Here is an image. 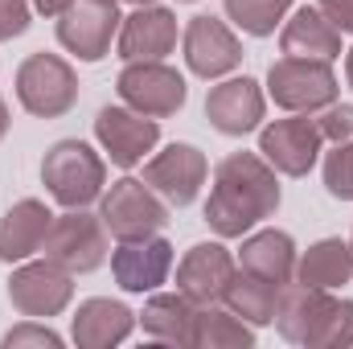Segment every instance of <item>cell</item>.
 <instances>
[{"label":"cell","mask_w":353,"mask_h":349,"mask_svg":"<svg viewBox=\"0 0 353 349\" xmlns=\"http://www.w3.org/2000/svg\"><path fill=\"white\" fill-rule=\"evenodd\" d=\"M279 210V177L259 152H230L214 169L205 222L218 239H243Z\"/></svg>","instance_id":"cell-1"},{"label":"cell","mask_w":353,"mask_h":349,"mask_svg":"<svg viewBox=\"0 0 353 349\" xmlns=\"http://www.w3.org/2000/svg\"><path fill=\"white\" fill-rule=\"evenodd\" d=\"M41 185L46 193L66 206V210H83L94 197H103V185H107V165L103 157L83 144V140H58L46 161H41Z\"/></svg>","instance_id":"cell-2"},{"label":"cell","mask_w":353,"mask_h":349,"mask_svg":"<svg viewBox=\"0 0 353 349\" xmlns=\"http://www.w3.org/2000/svg\"><path fill=\"white\" fill-rule=\"evenodd\" d=\"M17 99L37 119H58L79 103V74L58 54H29L17 66Z\"/></svg>","instance_id":"cell-3"},{"label":"cell","mask_w":353,"mask_h":349,"mask_svg":"<svg viewBox=\"0 0 353 349\" xmlns=\"http://www.w3.org/2000/svg\"><path fill=\"white\" fill-rule=\"evenodd\" d=\"M103 226L119 239V243H132V239H148V235H161L165 222H169V201L136 181V177H123L115 181L107 193H103V210H99Z\"/></svg>","instance_id":"cell-4"},{"label":"cell","mask_w":353,"mask_h":349,"mask_svg":"<svg viewBox=\"0 0 353 349\" xmlns=\"http://www.w3.org/2000/svg\"><path fill=\"white\" fill-rule=\"evenodd\" d=\"M337 74L329 62H312V58H279L267 70V94L275 99V107L292 111V115H312L329 103H337Z\"/></svg>","instance_id":"cell-5"},{"label":"cell","mask_w":353,"mask_h":349,"mask_svg":"<svg viewBox=\"0 0 353 349\" xmlns=\"http://www.w3.org/2000/svg\"><path fill=\"white\" fill-rule=\"evenodd\" d=\"M41 251H46V259L66 267L70 275H87L107 259V226H103V218L87 214V206L66 210L62 218H54Z\"/></svg>","instance_id":"cell-6"},{"label":"cell","mask_w":353,"mask_h":349,"mask_svg":"<svg viewBox=\"0 0 353 349\" xmlns=\"http://www.w3.org/2000/svg\"><path fill=\"white\" fill-rule=\"evenodd\" d=\"M70 300H74V275L66 267H58L54 259L21 263L8 279V304L29 321L62 317Z\"/></svg>","instance_id":"cell-7"},{"label":"cell","mask_w":353,"mask_h":349,"mask_svg":"<svg viewBox=\"0 0 353 349\" xmlns=\"http://www.w3.org/2000/svg\"><path fill=\"white\" fill-rule=\"evenodd\" d=\"M115 87H119V99H123L132 111L152 115V119L176 115V111L185 107V99H189L185 79L176 74L173 66H165V62H128V66L119 70Z\"/></svg>","instance_id":"cell-8"},{"label":"cell","mask_w":353,"mask_h":349,"mask_svg":"<svg viewBox=\"0 0 353 349\" xmlns=\"http://www.w3.org/2000/svg\"><path fill=\"white\" fill-rule=\"evenodd\" d=\"M119 8L115 0H74L58 17V41L79 62H103L111 50V37H119Z\"/></svg>","instance_id":"cell-9"},{"label":"cell","mask_w":353,"mask_h":349,"mask_svg":"<svg viewBox=\"0 0 353 349\" xmlns=\"http://www.w3.org/2000/svg\"><path fill=\"white\" fill-rule=\"evenodd\" d=\"M321 144H325V136H321L316 119H308V115L275 119L259 132V157L283 177H308V169L321 157Z\"/></svg>","instance_id":"cell-10"},{"label":"cell","mask_w":353,"mask_h":349,"mask_svg":"<svg viewBox=\"0 0 353 349\" xmlns=\"http://www.w3.org/2000/svg\"><path fill=\"white\" fill-rule=\"evenodd\" d=\"M94 140L119 169H136L161 140V123L132 107H103L94 115Z\"/></svg>","instance_id":"cell-11"},{"label":"cell","mask_w":353,"mask_h":349,"mask_svg":"<svg viewBox=\"0 0 353 349\" xmlns=\"http://www.w3.org/2000/svg\"><path fill=\"white\" fill-rule=\"evenodd\" d=\"M181 46H185V66L197 79H222V74L239 70V62H243V41L218 17H189Z\"/></svg>","instance_id":"cell-12"},{"label":"cell","mask_w":353,"mask_h":349,"mask_svg":"<svg viewBox=\"0 0 353 349\" xmlns=\"http://www.w3.org/2000/svg\"><path fill=\"white\" fill-rule=\"evenodd\" d=\"M205 173H210V165H205L201 148H193V144H169L165 152H157L144 165V185H152L169 206L181 210V206H189L201 193Z\"/></svg>","instance_id":"cell-13"},{"label":"cell","mask_w":353,"mask_h":349,"mask_svg":"<svg viewBox=\"0 0 353 349\" xmlns=\"http://www.w3.org/2000/svg\"><path fill=\"white\" fill-rule=\"evenodd\" d=\"M111 271H115V283L123 292H136V296L157 292L173 271V243L161 235L119 243V251L111 255Z\"/></svg>","instance_id":"cell-14"},{"label":"cell","mask_w":353,"mask_h":349,"mask_svg":"<svg viewBox=\"0 0 353 349\" xmlns=\"http://www.w3.org/2000/svg\"><path fill=\"white\" fill-rule=\"evenodd\" d=\"M119 58L123 62H165L176 46V17L161 4H140L119 21Z\"/></svg>","instance_id":"cell-15"},{"label":"cell","mask_w":353,"mask_h":349,"mask_svg":"<svg viewBox=\"0 0 353 349\" xmlns=\"http://www.w3.org/2000/svg\"><path fill=\"white\" fill-rule=\"evenodd\" d=\"M234 271V255L222 243H197L176 263V292H185L193 304H218Z\"/></svg>","instance_id":"cell-16"},{"label":"cell","mask_w":353,"mask_h":349,"mask_svg":"<svg viewBox=\"0 0 353 349\" xmlns=\"http://www.w3.org/2000/svg\"><path fill=\"white\" fill-rule=\"evenodd\" d=\"M267 111V99L255 79H226L205 94V119L222 132V136H247L259 128Z\"/></svg>","instance_id":"cell-17"},{"label":"cell","mask_w":353,"mask_h":349,"mask_svg":"<svg viewBox=\"0 0 353 349\" xmlns=\"http://www.w3.org/2000/svg\"><path fill=\"white\" fill-rule=\"evenodd\" d=\"M132 329H136V312L119 300H107V296L83 300L74 321H70V337L79 349H111L128 341Z\"/></svg>","instance_id":"cell-18"},{"label":"cell","mask_w":353,"mask_h":349,"mask_svg":"<svg viewBox=\"0 0 353 349\" xmlns=\"http://www.w3.org/2000/svg\"><path fill=\"white\" fill-rule=\"evenodd\" d=\"M283 58H312V62H333L341 58V29L321 12V8H296L279 33Z\"/></svg>","instance_id":"cell-19"},{"label":"cell","mask_w":353,"mask_h":349,"mask_svg":"<svg viewBox=\"0 0 353 349\" xmlns=\"http://www.w3.org/2000/svg\"><path fill=\"white\" fill-rule=\"evenodd\" d=\"M50 226H54V214L46 210V201H37V197L17 201L4 214V222H0V259L25 263L29 255H37L46 235H50Z\"/></svg>","instance_id":"cell-20"},{"label":"cell","mask_w":353,"mask_h":349,"mask_svg":"<svg viewBox=\"0 0 353 349\" xmlns=\"http://www.w3.org/2000/svg\"><path fill=\"white\" fill-rule=\"evenodd\" d=\"M329 288H312V283H283L279 288V304H275V325H279V337L292 341V346H304L308 333L316 329L325 304H329Z\"/></svg>","instance_id":"cell-21"},{"label":"cell","mask_w":353,"mask_h":349,"mask_svg":"<svg viewBox=\"0 0 353 349\" xmlns=\"http://www.w3.org/2000/svg\"><path fill=\"white\" fill-rule=\"evenodd\" d=\"M193 317H197V304L185 292H157L148 296L140 325L161 346H193Z\"/></svg>","instance_id":"cell-22"},{"label":"cell","mask_w":353,"mask_h":349,"mask_svg":"<svg viewBox=\"0 0 353 349\" xmlns=\"http://www.w3.org/2000/svg\"><path fill=\"white\" fill-rule=\"evenodd\" d=\"M296 243L288 230H255L243 239V251H239V267L243 271H255L271 283H288L296 279Z\"/></svg>","instance_id":"cell-23"},{"label":"cell","mask_w":353,"mask_h":349,"mask_svg":"<svg viewBox=\"0 0 353 349\" xmlns=\"http://www.w3.org/2000/svg\"><path fill=\"white\" fill-rule=\"evenodd\" d=\"M279 288L283 283H271L263 275H255V271H234V279L226 283V296H222V304L234 312V317H243L247 325H271L275 321V304H279Z\"/></svg>","instance_id":"cell-24"},{"label":"cell","mask_w":353,"mask_h":349,"mask_svg":"<svg viewBox=\"0 0 353 349\" xmlns=\"http://www.w3.org/2000/svg\"><path fill=\"white\" fill-rule=\"evenodd\" d=\"M353 275V247L341 239H321L312 243L300 259H296V279L312 283V288H341Z\"/></svg>","instance_id":"cell-25"},{"label":"cell","mask_w":353,"mask_h":349,"mask_svg":"<svg viewBox=\"0 0 353 349\" xmlns=\"http://www.w3.org/2000/svg\"><path fill=\"white\" fill-rule=\"evenodd\" d=\"M251 346H255V325H247L230 308L197 304V317H193V349H251Z\"/></svg>","instance_id":"cell-26"},{"label":"cell","mask_w":353,"mask_h":349,"mask_svg":"<svg viewBox=\"0 0 353 349\" xmlns=\"http://www.w3.org/2000/svg\"><path fill=\"white\" fill-rule=\"evenodd\" d=\"M304 346L308 349H350L353 346V300H337L333 296Z\"/></svg>","instance_id":"cell-27"},{"label":"cell","mask_w":353,"mask_h":349,"mask_svg":"<svg viewBox=\"0 0 353 349\" xmlns=\"http://www.w3.org/2000/svg\"><path fill=\"white\" fill-rule=\"evenodd\" d=\"M288 8H292V0H226L230 21L251 37H271L275 25L288 17Z\"/></svg>","instance_id":"cell-28"},{"label":"cell","mask_w":353,"mask_h":349,"mask_svg":"<svg viewBox=\"0 0 353 349\" xmlns=\"http://www.w3.org/2000/svg\"><path fill=\"white\" fill-rule=\"evenodd\" d=\"M325 189L341 201H353V140L333 144V152L325 157Z\"/></svg>","instance_id":"cell-29"},{"label":"cell","mask_w":353,"mask_h":349,"mask_svg":"<svg viewBox=\"0 0 353 349\" xmlns=\"http://www.w3.org/2000/svg\"><path fill=\"white\" fill-rule=\"evenodd\" d=\"M316 128H321V136H325L329 144H345V140H353V107L350 103H329V107H321Z\"/></svg>","instance_id":"cell-30"},{"label":"cell","mask_w":353,"mask_h":349,"mask_svg":"<svg viewBox=\"0 0 353 349\" xmlns=\"http://www.w3.org/2000/svg\"><path fill=\"white\" fill-rule=\"evenodd\" d=\"M25 346H37V349H62V337L50 329V325H37L25 317V325L8 329L4 333V349H25Z\"/></svg>","instance_id":"cell-31"},{"label":"cell","mask_w":353,"mask_h":349,"mask_svg":"<svg viewBox=\"0 0 353 349\" xmlns=\"http://www.w3.org/2000/svg\"><path fill=\"white\" fill-rule=\"evenodd\" d=\"M29 0H0V41H12L29 29Z\"/></svg>","instance_id":"cell-32"},{"label":"cell","mask_w":353,"mask_h":349,"mask_svg":"<svg viewBox=\"0 0 353 349\" xmlns=\"http://www.w3.org/2000/svg\"><path fill=\"white\" fill-rule=\"evenodd\" d=\"M316 8H321L341 33H353V0H321Z\"/></svg>","instance_id":"cell-33"},{"label":"cell","mask_w":353,"mask_h":349,"mask_svg":"<svg viewBox=\"0 0 353 349\" xmlns=\"http://www.w3.org/2000/svg\"><path fill=\"white\" fill-rule=\"evenodd\" d=\"M29 4H33V8H37L41 17H62V12H66V8H70L74 0H29Z\"/></svg>","instance_id":"cell-34"},{"label":"cell","mask_w":353,"mask_h":349,"mask_svg":"<svg viewBox=\"0 0 353 349\" xmlns=\"http://www.w3.org/2000/svg\"><path fill=\"white\" fill-rule=\"evenodd\" d=\"M4 132H8V103L0 99V140H4Z\"/></svg>","instance_id":"cell-35"},{"label":"cell","mask_w":353,"mask_h":349,"mask_svg":"<svg viewBox=\"0 0 353 349\" xmlns=\"http://www.w3.org/2000/svg\"><path fill=\"white\" fill-rule=\"evenodd\" d=\"M345 79H350V87H353V50H350V58H345Z\"/></svg>","instance_id":"cell-36"},{"label":"cell","mask_w":353,"mask_h":349,"mask_svg":"<svg viewBox=\"0 0 353 349\" xmlns=\"http://www.w3.org/2000/svg\"><path fill=\"white\" fill-rule=\"evenodd\" d=\"M128 4H136V8H140V4H157V0H128Z\"/></svg>","instance_id":"cell-37"},{"label":"cell","mask_w":353,"mask_h":349,"mask_svg":"<svg viewBox=\"0 0 353 349\" xmlns=\"http://www.w3.org/2000/svg\"><path fill=\"white\" fill-rule=\"evenodd\" d=\"M350 247H353V239H350Z\"/></svg>","instance_id":"cell-38"}]
</instances>
